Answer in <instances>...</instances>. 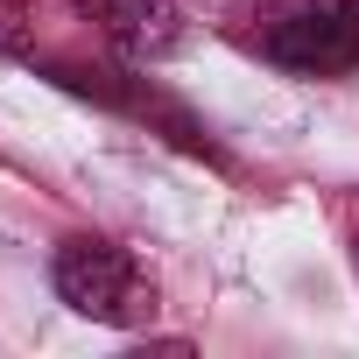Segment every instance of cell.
Segmentation results:
<instances>
[{"label":"cell","instance_id":"cell-1","mask_svg":"<svg viewBox=\"0 0 359 359\" xmlns=\"http://www.w3.org/2000/svg\"><path fill=\"white\" fill-rule=\"evenodd\" d=\"M50 282H57V296H64L78 317H92V324L134 331V324L155 317V282H148L141 261H134L127 247H113V240H92V233L64 240Z\"/></svg>","mask_w":359,"mask_h":359},{"label":"cell","instance_id":"cell-3","mask_svg":"<svg viewBox=\"0 0 359 359\" xmlns=\"http://www.w3.org/2000/svg\"><path fill=\"white\" fill-rule=\"evenodd\" d=\"M78 15L127 57L155 64V57H176L184 50V22H176L169 0H78Z\"/></svg>","mask_w":359,"mask_h":359},{"label":"cell","instance_id":"cell-4","mask_svg":"<svg viewBox=\"0 0 359 359\" xmlns=\"http://www.w3.org/2000/svg\"><path fill=\"white\" fill-rule=\"evenodd\" d=\"M36 8H29V0H0V50H15V57H29L36 50Z\"/></svg>","mask_w":359,"mask_h":359},{"label":"cell","instance_id":"cell-2","mask_svg":"<svg viewBox=\"0 0 359 359\" xmlns=\"http://www.w3.org/2000/svg\"><path fill=\"white\" fill-rule=\"evenodd\" d=\"M261 57L303 78H331L359 64V0H261Z\"/></svg>","mask_w":359,"mask_h":359}]
</instances>
